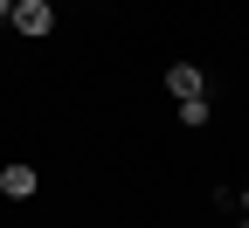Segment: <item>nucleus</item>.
<instances>
[{
  "label": "nucleus",
  "instance_id": "nucleus-5",
  "mask_svg": "<svg viewBox=\"0 0 249 228\" xmlns=\"http://www.w3.org/2000/svg\"><path fill=\"white\" fill-rule=\"evenodd\" d=\"M0 21H7V28H14V0H0Z\"/></svg>",
  "mask_w": 249,
  "mask_h": 228
},
{
  "label": "nucleus",
  "instance_id": "nucleus-6",
  "mask_svg": "<svg viewBox=\"0 0 249 228\" xmlns=\"http://www.w3.org/2000/svg\"><path fill=\"white\" fill-rule=\"evenodd\" d=\"M242 214H249V180H242Z\"/></svg>",
  "mask_w": 249,
  "mask_h": 228
},
{
  "label": "nucleus",
  "instance_id": "nucleus-4",
  "mask_svg": "<svg viewBox=\"0 0 249 228\" xmlns=\"http://www.w3.org/2000/svg\"><path fill=\"white\" fill-rule=\"evenodd\" d=\"M180 124H187V132H201V124H214V104H208V97H187V104H180Z\"/></svg>",
  "mask_w": 249,
  "mask_h": 228
},
{
  "label": "nucleus",
  "instance_id": "nucleus-3",
  "mask_svg": "<svg viewBox=\"0 0 249 228\" xmlns=\"http://www.w3.org/2000/svg\"><path fill=\"white\" fill-rule=\"evenodd\" d=\"M35 187H42V180H35V166H21V159H14V166H0V193H7V201H28Z\"/></svg>",
  "mask_w": 249,
  "mask_h": 228
},
{
  "label": "nucleus",
  "instance_id": "nucleus-1",
  "mask_svg": "<svg viewBox=\"0 0 249 228\" xmlns=\"http://www.w3.org/2000/svg\"><path fill=\"white\" fill-rule=\"evenodd\" d=\"M49 28H55V7H49V0H14V35L42 42Z\"/></svg>",
  "mask_w": 249,
  "mask_h": 228
},
{
  "label": "nucleus",
  "instance_id": "nucleus-7",
  "mask_svg": "<svg viewBox=\"0 0 249 228\" xmlns=\"http://www.w3.org/2000/svg\"><path fill=\"white\" fill-rule=\"evenodd\" d=\"M235 228H249V214H242V221H235Z\"/></svg>",
  "mask_w": 249,
  "mask_h": 228
},
{
  "label": "nucleus",
  "instance_id": "nucleus-2",
  "mask_svg": "<svg viewBox=\"0 0 249 228\" xmlns=\"http://www.w3.org/2000/svg\"><path fill=\"white\" fill-rule=\"evenodd\" d=\"M166 90H173V104H187V97H208L201 62H166Z\"/></svg>",
  "mask_w": 249,
  "mask_h": 228
}]
</instances>
